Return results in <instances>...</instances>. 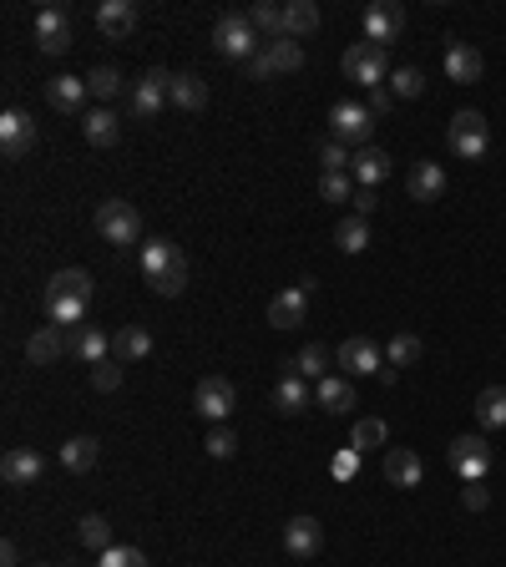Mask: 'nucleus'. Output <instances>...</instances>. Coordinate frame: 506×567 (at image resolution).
Returning <instances> with one entry per match:
<instances>
[{
  "label": "nucleus",
  "instance_id": "nucleus-39",
  "mask_svg": "<svg viewBox=\"0 0 506 567\" xmlns=\"http://www.w3.org/2000/svg\"><path fill=\"white\" fill-rule=\"evenodd\" d=\"M385 421L380 416H365V421H355V431H350V446L355 451H375V446H385Z\"/></svg>",
  "mask_w": 506,
  "mask_h": 567
},
{
  "label": "nucleus",
  "instance_id": "nucleus-37",
  "mask_svg": "<svg viewBox=\"0 0 506 567\" xmlns=\"http://www.w3.org/2000/svg\"><path fill=\"white\" fill-rule=\"evenodd\" d=\"M76 532H81V542H87V547H97V552L117 547V542H112V527H107V517H102V512H87V517L76 522Z\"/></svg>",
  "mask_w": 506,
  "mask_h": 567
},
{
  "label": "nucleus",
  "instance_id": "nucleus-2",
  "mask_svg": "<svg viewBox=\"0 0 506 567\" xmlns=\"http://www.w3.org/2000/svg\"><path fill=\"white\" fill-rule=\"evenodd\" d=\"M213 46H218L228 61H253V56L264 51V36L253 31L248 11H228V16H218V26H213Z\"/></svg>",
  "mask_w": 506,
  "mask_h": 567
},
{
  "label": "nucleus",
  "instance_id": "nucleus-44",
  "mask_svg": "<svg viewBox=\"0 0 506 567\" xmlns=\"http://www.w3.org/2000/svg\"><path fill=\"white\" fill-rule=\"evenodd\" d=\"M319 198H329V203H350V198H355V183H350L345 173H324V178H319Z\"/></svg>",
  "mask_w": 506,
  "mask_h": 567
},
{
  "label": "nucleus",
  "instance_id": "nucleus-30",
  "mask_svg": "<svg viewBox=\"0 0 506 567\" xmlns=\"http://www.w3.org/2000/svg\"><path fill=\"white\" fill-rule=\"evenodd\" d=\"M248 21H253V31H259L264 41H284V36H289V31H284V6H274V0L248 6Z\"/></svg>",
  "mask_w": 506,
  "mask_h": 567
},
{
  "label": "nucleus",
  "instance_id": "nucleus-17",
  "mask_svg": "<svg viewBox=\"0 0 506 567\" xmlns=\"http://www.w3.org/2000/svg\"><path fill=\"white\" fill-rule=\"evenodd\" d=\"M97 31L107 41H127L137 31V6H132V0H102V6H97Z\"/></svg>",
  "mask_w": 506,
  "mask_h": 567
},
{
  "label": "nucleus",
  "instance_id": "nucleus-5",
  "mask_svg": "<svg viewBox=\"0 0 506 567\" xmlns=\"http://www.w3.org/2000/svg\"><path fill=\"white\" fill-rule=\"evenodd\" d=\"M486 147H491V127H486V117L471 112V107L456 112V117H451V152L466 157V162H481Z\"/></svg>",
  "mask_w": 506,
  "mask_h": 567
},
{
  "label": "nucleus",
  "instance_id": "nucleus-42",
  "mask_svg": "<svg viewBox=\"0 0 506 567\" xmlns=\"http://www.w3.org/2000/svg\"><path fill=\"white\" fill-rule=\"evenodd\" d=\"M350 162H355V157H350V147H345V142H334V137H329V142H319V168H324V173H345Z\"/></svg>",
  "mask_w": 506,
  "mask_h": 567
},
{
  "label": "nucleus",
  "instance_id": "nucleus-48",
  "mask_svg": "<svg viewBox=\"0 0 506 567\" xmlns=\"http://www.w3.org/2000/svg\"><path fill=\"white\" fill-rule=\"evenodd\" d=\"M92 385H97V390H117V385H122V365L102 360V365L92 370Z\"/></svg>",
  "mask_w": 506,
  "mask_h": 567
},
{
  "label": "nucleus",
  "instance_id": "nucleus-41",
  "mask_svg": "<svg viewBox=\"0 0 506 567\" xmlns=\"http://www.w3.org/2000/svg\"><path fill=\"white\" fill-rule=\"evenodd\" d=\"M87 92L102 97V102H112V97L122 92V71H117V66H97V71L87 76Z\"/></svg>",
  "mask_w": 506,
  "mask_h": 567
},
{
  "label": "nucleus",
  "instance_id": "nucleus-45",
  "mask_svg": "<svg viewBox=\"0 0 506 567\" xmlns=\"http://www.w3.org/2000/svg\"><path fill=\"white\" fill-rule=\"evenodd\" d=\"M97 567H147V552L142 547H107L97 557Z\"/></svg>",
  "mask_w": 506,
  "mask_h": 567
},
{
  "label": "nucleus",
  "instance_id": "nucleus-22",
  "mask_svg": "<svg viewBox=\"0 0 506 567\" xmlns=\"http://www.w3.org/2000/svg\"><path fill=\"white\" fill-rule=\"evenodd\" d=\"M380 466H385V481L405 486V492H410V486H420V471H426L410 446H385V461Z\"/></svg>",
  "mask_w": 506,
  "mask_h": 567
},
{
  "label": "nucleus",
  "instance_id": "nucleus-38",
  "mask_svg": "<svg viewBox=\"0 0 506 567\" xmlns=\"http://www.w3.org/2000/svg\"><path fill=\"white\" fill-rule=\"evenodd\" d=\"M334 243H340L345 254L370 249V228H365V218H340V228H334Z\"/></svg>",
  "mask_w": 506,
  "mask_h": 567
},
{
  "label": "nucleus",
  "instance_id": "nucleus-18",
  "mask_svg": "<svg viewBox=\"0 0 506 567\" xmlns=\"http://www.w3.org/2000/svg\"><path fill=\"white\" fill-rule=\"evenodd\" d=\"M41 471H46V456L31 451V446H16V451H6V461H0L6 486H31V481H41Z\"/></svg>",
  "mask_w": 506,
  "mask_h": 567
},
{
  "label": "nucleus",
  "instance_id": "nucleus-13",
  "mask_svg": "<svg viewBox=\"0 0 506 567\" xmlns=\"http://www.w3.org/2000/svg\"><path fill=\"white\" fill-rule=\"evenodd\" d=\"M66 355L102 365V360H112V335H102L97 324H76V330H66Z\"/></svg>",
  "mask_w": 506,
  "mask_h": 567
},
{
  "label": "nucleus",
  "instance_id": "nucleus-26",
  "mask_svg": "<svg viewBox=\"0 0 506 567\" xmlns=\"http://www.w3.org/2000/svg\"><path fill=\"white\" fill-rule=\"evenodd\" d=\"M446 76L456 81V87H471V81H481V51L456 41V46L446 51Z\"/></svg>",
  "mask_w": 506,
  "mask_h": 567
},
{
  "label": "nucleus",
  "instance_id": "nucleus-25",
  "mask_svg": "<svg viewBox=\"0 0 506 567\" xmlns=\"http://www.w3.org/2000/svg\"><path fill=\"white\" fill-rule=\"evenodd\" d=\"M87 97H92L87 81H76V76H51L46 81V102L56 112H81V102H87Z\"/></svg>",
  "mask_w": 506,
  "mask_h": 567
},
{
  "label": "nucleus",
  "instance_id": "nucleus-51",
  "mask_svg": "<svg viewBox=\"0 0 506 567\" xmlns=\"http://www.w3.org/2000/svg\"><path fill=\"white\" fill-rule=\"evenodd\" d=\"M0 567H26V562H21V547H16L11 537L0 542Z\"/></svg>",
  "mask_w": 506,
  "mask_h": 567
},
{
  "label": "nucleus",
  "instance_id": "nucleus-8",
  "mask_svg": "<svg viewBox=\"0 0 506 567\" xmlns=\"http://www.w3.org/2000/svg\"><path fill=\"white\" fill-rule=\"evenodd\" d=\"M299 66H304V46L284 36V41H264V51L248 61V76L253 81H269L274 71H299Z\"/></svg>",
  "mask_w": 506,
  "mask_h": 567
},
{
  "label": "nucleus",
  "instance_id": "nucleus-53",
  "mask_svg": "<svg viewBox=\"0 0 506 567\" xmlns=\"http://www.w3.org/2000/svg\"><path fill=\"white\" fill-rule=\"evenodd\" d=\"M26 567H41V562H26Z\"/></svg>",
  "mask_w": 506,
  "mask_h": 567
},
{
  "label": "nucleus",
  "instance_id": "nucleus-50",
  "mask_svg": "<svg viewBox=\"0 0 506 567\" xmlns=\"http://www.w3.org/2000/svg\"><path fill=\"white\" fill-rule=\"evenodd\" d=\"M350 203H355V218H370V213L380 208V198H375L370 188H355V198H350Z\"/></svg>",
  "mask_w": 506,
  "mask_h": 567
},
{
  "label": "nucleus",
  "instance_id": "nucleus-40",
  "mask_svg": "<svg viewBox=\"0 0 506 567\" xmlns=\"http://www.w3.org/2000/svg\"><path fill=\"white\" fill-rule=\"evenodd\" d=\"M420 350H426V345H420V335H395V340H390V350H385V365L405 370V365H415V360H420Z\"/></svg>",
  "mask_w": 506,
  "mask_h": 567
},
{
  "label": "nucleus",
  "instance_id": "nucleus-47",
  "mask_svg": "<svg viewBox=\"0 0 506 567\" xmlns=\"http://www.w3.org/2000/svg\"><path fill=\"white\" fill-rule=\"evenodd\" d=\"M329 476H334V481H350V476H360V451H355V446H345L340 456L329 461Z\"/></svg>",
  "mask_w": 506,
  "mask_h": 567
},
{
  "label": "nucleus",
  "instance_id": "nucleus-20",
  "mask_svg": "<svg viewBox=\"0 0 506 567\" xmlns=\"http://www.w3.org/2000/svg\"><path fill=\"white\" fill-rule=\"evenodd\" d=\"M314 405H324L329 416H350L360 400H355V385H350L345 375H324V380L314 385Z\"/></svg>",
  "mask_w": 506,
  "mask_h": 567
},
{
  "label": "nucleus",
  "instance_id": "nucleus-46",
  "mask_svg": "<svg viewBox=\"0 0 506 567\" xmlns=\"http://www.w3.org/2000/svg\"><path fill=\"white\" fill-rule=\"evenodd\" d=\"M203 446H208V456H213V461H228V456L238 451V441H233V431H228V426H213Z\"/></svg>",
  "mask_w": 506,
  "mask_h": 567
},
{
  "label": "nucleus",
  "instance_id": "nucleus-36",
  "mask_svg": "<svg viewBox=\"0 0 506 567\" xmlns=\"http://www.w3.org/2000/svg\"><path fill=\"white\" fill-rule=\"evenodd\" d=\"M289 370H299L304 380H314V385H319V380L329 375V350H324V345H304V350L294 355V365H289Z\"/></svg>",
  "mask_w": 506,
  "mask_h": 567
},
{
  "label": "nucleus",
  "instance_id": "nucleus-35",
  "mask_svg": "<svg viewBox=\"0 0 506 567\" xmlns=\"http://www.w3.org/2000/svg\"><path fill=\"white\" fill-rule=\"evenodd\" d=\"M46 294H76V299H92V274L87 269H56Z\"/></svg>",
  "mask_w": 506,
  "mask_h": 567
},
{
  "label": "nucleus",
  "instance_id": "nucleus-19",
  "mask_svg": "<svg viewBox=\"0 0 506 567\" xmlns=\"http://www.w3.org/2000/svg\"><path fill=\"white\" fill-rule=\"evenodd\" d=\"M334 360H340L350 375H380V345H375L370 335H350Z\"/></svg>",
  "mask_w": 506,
  "mask_h": 567
},
{
  "label": "nucleus",
  "instance_id": "nucleus-31",
  "mask_svg": "<svg viewBox=\"0 0 506 567\" xmlns=\"http://www.w3.org/2000/svg\"><path fill=\"white\" fill-rule=\"evenodd\" d=\"M97 456H102L97 436H71V441L61 446V466H66V471H92Z\"/></svg>",
  "mask_w": 506,
  "mask_h": 567
},
{
  "label": "nucleus",
  "instance_id": "nucleus-3",
  "mask_svg": "<svg viewBox=\"0 0 506 567\" xmlns=\"http://www.w3.org/2000/svg\"><path fill=\"white\" fill-rule=\"evenodd\" d=\"M97 233L112 243V249H127V243L142 238V213L132 203H122V198H107L97 208Z\"/></svg>",
  "mask_w": 506,
  "mask_h": 567
},
{
  "label": "nucleus",
  "instance_id": "nucleus-4",
  "mask_svg": "<svg viewBox=\"0 0 506 567\" xmlns=\"http://www.w3.org/2000/svg\"><path fill=\"white\" fill-rule=\"evenodd\" d=\"M345 76H350V81H360V87H370V92H380L385 81H390V61H385V46L355 41V46L345 51Z\"/></svg>",
  "mask_w": 506,
  "mask_h": 567
},
{
  "label": "nucleus",
  "instance_id": "nucleus-27",
  "mask_svg": "<svg viewBox=\"0 0 506 567\" xmlns=\"http://www.w3.org/2000/svg\"><path fill=\"white\" fill-rule=\"evenodd\" d=\"M173 107H183V112H203V107H208V87H203V76H193V71H173Z\"/></svg>",
  "mask_w": 506,
  "mask_h": 567
},
{
  "label": "nucleus",
  "instance_id": "nucleus-15",
  "mask_svg": "<svg viewBox=\"0 0 506 567\" xmlns=\"http://www.w3.org/2000/svg\"><path fill=\"white\" fill-rule=\"evenodd\" d=\"M309 405H314L309 380H304L299 370H284V375L274 380V411H279V416H299V411H309Z\"/></svg>",
  "mask_w": 506,
  "mask_h": 567
},
{
  "label": "nucleus",
  "instance_id": "nucleus-1",
  "mask_svg": "<svg viewBox=\"0 0 506 567\" xmlns=\"http://www.w3.org/2000/svg\"><path fill=\"white\" fill-rule=\"evenodd\" d=\"M142 274H147V284L162 299H178L188 289V279H193V264H188V254L173 238H152V243H142Z\"/></svg>",
  "mask_w": 506,
  "mask_h": 567
},
{
  "label": "nucleus",
  "instance_id": "nucleus-9",
  "mask_svg": "<svg viewBox=\"0 0 506 567\" xmlns=\"http://www.w3.org/2000/svg\"><path fill=\"white\" fill-rule=\"evenodd\" d=\"M167 102H173V71L167 66H152L137 87H132V112L137 117H157Z\"/></svg>",
  "mask_w": 506,
  "mask_h": 567
},
{
  "label": "nucleus",
  "instance_id": "nucleus-24",
  "mask_svg": "<svg viewBox=\"0 0 506 567\" xmlns=\"http://www.w3.org/2000/svg\"><path fill=\"white\" fill-rule=\"evenodd\" d=\"M61 355H66V330H61V324H41V330L26 340V360L31 365H51Z\"/></svg>",
  "mask_w": 506,
  "mask_h": 567
},
{
  "label": "nucleus",
  "instance_id": "nucleus-43",
  "mask_svg": "<svg viewBox=\"0 0 506 567\" xmlns=\"http://www.w3.org/2000/svg\"><path fill=\"white\" fill-rule=\"evenodd\" d=\"M420 92H426V76H420L415 66H400L390 76V97H420Z\"/></svg>",
  "mask_w": 506,
  "mask_h": 567
},
{
  "label": "nucleus",
  "instance_id": "nucleus-21",
  "mask_svg": "<svg viewBox=\"0 0 506 567\" xmlns=\"http://www.w3.org/2000/svg\"><path fill=\"white\" fill-rule=\"evenodd\" d=\"M284 547H289V557H314L324 547V527L314 517H289L284 522Z\"/></svg>",
  "mask_w": 506,
  "mask_h": 567
},
{
  "label": "nucleus",
  "instance_id": "nucleus-14",
  "mask_svg": "<svg viewBox=\"0 0 506 567\" xmlns=\"http://www.w3.org/2000/svg\"><path fill=\"white\" fill-rule=\"evenodd\" d=\"M405 31V11L395 6V0H375V6L365 11V41L370 46H385Z\"/></svg>",
  "mask_w": 506,
  "mask_h": 567
},
{
  "label": "nucleus",
  "instance_id": "nucleus-52",
  "mask_svg": "<svg viewBox=\"0 0 506 567\" xmlns=\"http://www.w3.org/2000/svg\"><path fill=\"white\" fill-rule=\"evenodd\" d=\"M390 102H395V97H390L385 87H380V92H370V117H385V112H390Z\"/></svg>",
  "mask_w": 506,
  "mask_h": 567
},
{
  "label": "nucleus",
  "instance_id": "nucleus-34",
  "mask_svg": "<svg viewBox=\"0 0 506 567\" xmlns=\"http://www.w3.org/2000/svg\"><path fill=\"white\" fill-rule=\"evenodd\" d=\"M81 132H87V142H92V147H112L122 127H117V117H112L107 107H97V112H87V122H81Z\"/></svg>",
  "mask_w": 506,
  "mask_h": 567
},
{
  "label": "nucleus",
  "instance_id": "nucleus-49",
  "mask_svg": "<svg viewBox=\"0 0 506 567\" xmlns=\"http://www.w3.org/2000/svg\"><path fill=\"white\" fill-rule=\"evenodd\" d=\"M486 502H491V497H486L481 481H466V486H461V507H466V512H481Z\"/></svg>",
  "mask_w": 506,
  "mask_h": 567
},
{
  "label": "nucleus",
  "instance_id": "nucleus-7",
  "mask_svg": "<svg viewBox=\"0 0 506 567\" xmlns=\"http://www.w3.org/2000/svg\"><path fill=\"white\" fill-rule=\"evenodd\" d=\"M370 132H375V117H370V107H355V102H340L329 112V137L334 142H355V147H370Z\"/></svg>",
  "mask_w": 506,
  "mask_h": 567
},
{
  "label": "nucleus",
  "instance_id": "nucleus-23",
  "mask_svg": "<svg viewBox=\"0 0 506 567\" xmlns=\"http://www.w3.org/2000/svg\"><path fill=\"white\" fill-rule=\"evenodd\" d=\"M405 188H410L415 203H436V198L446 193V173H441V162H415L410 178H405Z\"/></svg>",
  "mask_w": 506,
  "mask_h": 567
},
{
  "label": "nucleus",
  "instance_id": "nucleus-32",
  "mask_svg": "<svg viewBox=\"0 0 506 567\" xmlns=\"http://www.w3.org/2000/svg\"><path fill=\"white\" fill-rule=\"evenodd\" d=\"M476 421H481L486 431H501V426H506V390H501V385H486V390L476 395Z\"/></svg>",
  "mask_w": 506,
  "mask_h": 567
},
{
  "label": "nucleus",
  "instance_id": "nucleus-29",
  "mask_svg": "<svg viewBox=\"0 0 506 567\" xmlns=\"http://www.w3.org/2000/svg\"><path fill=\"white\" fill-rule=\"evenodd\" d=\"M112 355L127 360V365H132V360H147V355H152V335L142 330V324H127V330L112 335Z\"/></svg>",
  "mask_w": 506,
  "mask_h": 567
},
{
  "label": "nucleus",
  "instance_id": "nucleus-6",
  "mask_svg": "<svg viewBox=\"0 0 506 567\" xmlns=\"http://www.w3.org/2000/svg\"><path fill=\"white\" fill-rule=\"evenodd\" d=\"M233 405H238V390H233V380H223V375H203V380H198L193 411H198L203 421L223 426V421L233 416Z\"/></svg>",
  "mask_w": 506,
  "mask_h": 567
},
{
  "label": "nucleus",
  "instance_id": "nucleus-12",
  "mask_svg": "<svg viewBox=\"0 0 506 567\" xmlns=\"http://www.w3.org/2000/svg\"><path fill=\"white\" fill-rule=\"evenodd\" d=\"M36 147V122L21 112V107H6L0 112V152L6 157H21V152H31Z\"/></svg>",
  "mask_w": 506,
  "mask_h": 567
},
{
  "label": "nucleus",
  "instance_id": "nucleus-33",
  "mask_svg": "<svg viewBox=\"0 0 506 567\" xmlns=\"http://www.w3.org/2000/svg\"><path fill=\"white\" fill-rule=\"evenodd\" d=\"M314 26H319V6H314V0H289V6H284V31H289V41L309 36Z\"/></svg>",
  "mask_w": 506,
  "mask_h": 567
},
{
  "label": "nucleus",
  "instance_id": "nucleus-10",
  "mask_svg": "<svg viewBox=\"0 0 506 567\" xmlns=\"http://www.w3.org/2000/svg\"><path fill=\"white\" fill-rule=\"evenodd\" d=\"M451 466H456L461 481H486V471H491V446H486L481 436H456V441H451Z\"/></svg>",
  "mask_w": 506,
  "mask_h": 567
},
{
  "label": "nucleus",
  "instance_id": "nucleus-16",
  "mask_svg": "<svg viewBox=\"0 0 506 567\" xmlns=\"http://www.w3.org/2000/svg\"><path fill=\"white\" fill-rule=\"evenodd\" d=\"M304 314H309V289L304 284H294V289L269 299V324H274V330H299Z\"/></svg>",
  "mask_w": 506,
  "mask_h": 567
},
{
  "label": "nucleus",
  "instance_id": "nucleus-28",
  "mask_svg": "<svg viewBox=\"0 0 506 567\" xmlns=\"http://www.w3.org/2000/svg\"><path fill=\"white\" fill-rule=\"evenodd\" d=\"M350 168H355V183H360V188H375L380 178H390V157H385L380 147H360Z\"/></svg>",
  "mask_w": 506,
  "mask_h": 567
},
{
  "label": "nucleus",
  "instance_id": "nucleus-11",
  "mask_svg": "<svg viewBox=\"0 0 506 567\" xmlns=\"http://www.w3.org/2000/svg\"><path fill=\"white\" fill-rule=\"evenodd\" d=\"M36 46H41L46 56H61V51L71 46V16H66L61 6H41V11H36Z\"/></svg>",
  "mask_w": 506,
  "mask_h": 567
}]
</instances>
